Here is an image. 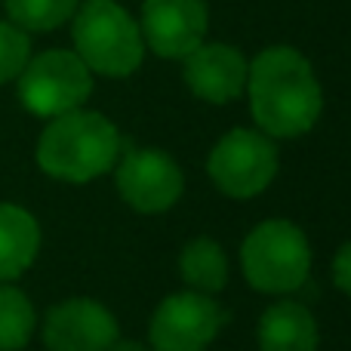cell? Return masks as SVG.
Instances as JSON below:
<instances>
[{"label": "cell", "mask_w": 351, "mask_h": 351, "mask_svg": "<svg viewBox=\"0 0 351 351\" xmlns=\"http://www.w3.org/2000/svg\"><path fill=\"white\" fill-rule=\"evenodd\" d=\"M80 0H6V16L22 31H56L77 12Z\"/></svg>", "instance_id": "15"}, {"label": "cell", "mask_w": 351, "mask_h": 351, "mask_svg": "<svg viewBox=\"0 0 351 351\" xmlns=\"http://www.w3.org/2000/svg\"><path fill=\"white\" fill-rule=\"evenodd\" d=\"M185 84L204 102L225 105L247 86V62L228 43H200L185 56Z\"/></svg>", "instance_id": "11"}, {"label": "cell", "mask_w": 351, "mask_h": 351, "mask_svg": "<svg viewBox=\"0 0 351 351\" xmlns=\"http://www.w3.org/2000/svg\"><path fill=\"white\" fill-rule=\"evenodd\" d=\"M210 12L204 0H145L142 40L164 59H185L204 43Z\"/></svg>", "instance_id": "8"}, {"label": "cell", "mask_w": 351, "mask_h": 351, "mask_svg": "<svg viewBox=\"0 0 351 351\" xmlns=\"http://www.w3.org/2000/svg\"><path fill=\"white\" fill-rule=\"evenodd\" d=\"M179 271L185 278L188 287H194L197 293H219L228 280V259H225L222 247L210 237H197L182 250Z\"/></svg>", "instance_id": "14"}, {"label": "cell", "mask_w": 351, "mask_h": 351, "mask_svg": "<svg viewBox=\"0 0 351 351\" xmlns=\"http://www.w3.org/2000/svg\"><path fill=\"white\" fill-rule=\"evenodd\" d=\"M40 228L22 206L0 204V280H12L34 262Z\"/></svg>", "instance_id": "13"}, {"label": "cell", "mask_w": 351, "mask_h": 351, "mask_svg": "<svg viewBox=\"0 0 351 351\" xmlns=\"http://www.w3.org/2000/svg\"><path fill=\"white\" fill-rule=\"evenodd\" d=\"M250 108L262 133L296 139L321 117V84L308 59L293 47H268L247 65Z\"/></svg>", "instance_id": "1"}, {"label": "cell", "mask_w": 351, "mask_h": 351, "mask_svg": "<svg viewBox=\"0 0 351 351\" xmlns=\"http://www.w3.org/2000/svg\"><path fill=\"white\" fill-rule=\"evenodd\" d=\"M225 315L206 293H176L152 317L154 351H204L216 339Z\"/></svg>", "instance_id": "7"}, {"label": "cell", "mask_w": 351, "mask_h": 351, "mask_svg": "<svg viewBox=\"0 0 351 351\" xmlns=\"http://www.w3.org/2000/svg\"><path fill=\"white\" fill-rule=\"evenodd\" d=\"M43 342L49 351H108L117 342V321L93 299H68L49 308Z\"/></svg>", "instance_id": "10"}, {"label": "cell", "mask_w": 351, "mask_h": 351, "mask_svg": "<svg viewBox=\"0 0 351 351\" xmlns=\"http://www.w3.org/2000/svg\"><path fill=\"white\" fill-rule=\"evenodd\" d=\"M34 333V308L16 287H0V351H19Z\"/></svg>", "instance_id": "16"}, {"label": "cell", "mask_w": 351, "mask_h": 351, "mask_svg": "<svg viewBox=\"0 0 351 351\" xmlns=\"http://www.w3.org/2000/svg\"><path fill=\"white\" fill-rule=\"evenodd\" d=\"M333 280H336V287H339L342 293H348V296H351V243H346V247L336 253V259H333Z\"/></svg>", "instance_id": "18"}, {"label": "cell", "mask_w": 351, "mask_h": 351, "mask_svg": "<svg viewBox=\"0 0 351 351\" xmlns=\"http://www.w3.org/2000/svg\"><path fill=\"white\" fill-rule=\"evenodd\" d=\"M19 99L37 117L77 111L93 93V74L71 49H47L19 74Z\"/></svg>", "instance_id": "5"}, {"label": "cell", "mask_w": 351, "mask_h": 351, "mask_svg": "<svg viewBox=\"0 0 351 351\" xmlns=\"http://www.w3.org/2000/svg\"><path fill=\"white\" fill-rule=\"evenodd\" d=\"M262 351H315L317 324L311 311L299 302H280L262 315L259 321Z\"/></svg>", "instance_id": "12"}, {"label": "cell", "mask_w": 351, "mask_h": 351, "mask_svg": "<svg viewBox=\"0 0 351 351\" xmlns=\"http://www.w3.org/2000/svg\"><path fill=\"white\" fill-rule=\"evenodd\" d=\"M121 158V133L96 111H68L53 117L37 142V164L62 182H90Z\"/></svg>", "instance_id": "2"}, {"label": "cell", "mask_w": 351, "mask_h": 351, "mask_svg": "<svg viewBox=\"0 0 351 351\" xmlns=\"http://www.w3.org/2000/svg\"><path fill=\"white\" fill-rule=\"evenodd\" d=\"M182 170L164 152H130L117 167L121 197L139 213H164L182 194Z\"/></svg>", "instance_id": "9"}, {"label": "cell", "mask_w": 351, "mask_h": 351, "mask_svg": "<svg viewBox=\"0 0 351 351\" xmlns=\"http://www.w3.org/2000/svg\"><path fill=\"white\" fill-rule=\"evenodd\" d=\"M108 351H148V348L139 346V342H114Z\"/></svg>", "instance_id": "19"}, {"label": "cell", "mask_w": 351, "mask_h": 351, "mask_svg": "<svg viewBox=\"0 0 351 351\" xmlns=\"http://www.w3.org/2000/svg\"><path fill=\"white\" fill-rule=\"evenodd\" d=\"M206 170L228 197H253L278 173V148L256 130H231L213 148Z\"/></svg>", "instance_id": "6"}, {"label": "cell", "mask_w": 351, "mask_h": 351, "mask_svg": "<svg viewBox=\"0 0 351 351\" xmlns=\"http://www.w3.org/2000/svg\"><path fill=\"white\" fill-rule=\"evenodd\" d=\"M31 59L28 31L16 28L12 22H0V84H10L22 74Z\"/></svg>", "instance_id": "17"}, {"label": "cell", "mask_w": 351, "mask_h": 351, "mask_svg": "<svg viewBox=\"0 0 351 351\" xmlns=\"http://www.w3.org/2000/svg\"><path fill=\"white\" fill-rule=\"evenodd\" d=\"M241 259L250 287L262 293H290L299 290L308 278L311 250L293 222L271 219L250 231Z\"/></svg>", "instance_id": "4"}, {"label": "cell", "mask_w": 351, "mask_h": 351, "mask_svg": "<svg viewBox=\"0 0 351 351\" xmlns=\"http://www.w3.org/2000/svg\"><path fill=\"white\" fill-rule=\"evenodd\" d=\"M71 19L74 53L90 71L105 77H127L142 65L145 40L139 22L114 0H86Z\"/></svg>", "instance_id": "3"}]
</instances>
